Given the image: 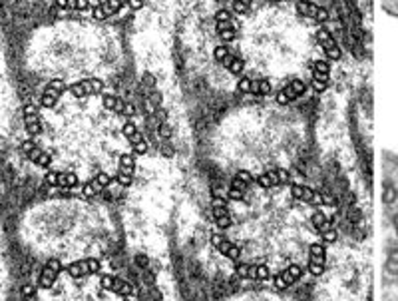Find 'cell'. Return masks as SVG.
<instances>
[{
  "instance_id": "cell-1",
  "label": "cell",
  "mask_w": 398,
  "mask_h": 301,
  "mask_svg": "<svg viewBox=\"0 0 398 301\" xmlns=\"http://www.w3.org/2000/svg\"><path fill=\"white\" fill-rule=\"evenodd\" d=\"M303 206L283 192V185L271 190L251 188L241 202H229L233 226L225 233L251 264H267L277 271L301 259L307 264L309 243L317 232Z\"/></svg>"
},
{
  "instance_id": "cell-2",
  "label": "cell",
  "mask_w": 398,
  "mask_h": 301,
  "mask_svg": "<svg viewBox=\"0 0 398 301\" xmlns=\"http://www.w3.org/2000/svg\"><path fill=\"white\" fill-rule=\"evenodd\" d=\"M44 134L40 146L54 156L56 170H72L84 180L98 172L116 174L118 160L128 140L122 134L124 116L106 110L96 96L60 100L52 110H44Z\"/></svg>"
},
{
  "instance_id": "cell-3",
  "label": "cell",
  "mask_w": 398,
  "mask_h": 301,
  "mask_svg": "<svg viewBox=\"0 0 398 301\" xmlns=\"http://www.w3.org/2000/svg\"><path fill=\"white\" fill-rule=\"evenodd\" d=\"M239 56L257 78L283 82L287 76L299 78L317 59V32H313L295 8L285 2L251 11L237 26Z\"/></svg>"
},
{
  "instance_id": "cell-4",
  "label": "cell",
  "mask_w": 398,
  "mask_h": 301,
  "mask_svg": "<svg viewBox=\"0 0 398 301\" xmlns=\"http://www.w3.org/2000/svg\"><path fill=\"white\" fill-rule=\"evenodd\" d=\"M20 223L24 247L44 262L50 257L64 262L100 257L114 242L112 221L104 206L80 197L40 202L24 214Z\"/></svg>"
},
{
  "instance_id": "cell-5",
  "label": "cell",
  "mask_w": 398,
  "mask_h": 301,
  "mask_svg": "<svg viewBox=\"0 0 398 301\" xmlns=\"http://www.w3.org/2000/svg\"><path fill=\"white\" fill-rule=\"evenodd\" d=\"M297 140L295 116L289 106L283 108H241L233 110L217 126L213 148L216 162L233 170H249L263 174L269 168H289L295 160Z\"/></svg>"
},
{
  "instance_id": "cell-6",
  "label": "cell",
  "mask_w": 398,
  "mask_h": 301,
  "mask_svg": "<svg viewBox=\"0 0 398 301\" xmlns=\"http://www.w3.org/2000/svg\"><path fill=\"white\" fill-rule=\"evenodd\" d=\"M118 48L114 30L66 20L38 30L28 47V68L68 84L82 78H104L118 66Z\"/></svg>"
},
{
  "instance_id": "cell-7",
  "label": "cell",
  "mask_w": 398,
  "mask_h": 301,
  "mask_svg": "<svg viewBox=\"0 0 398 301\" xmlns=\"http://www.w3.org/2000/svg\"><path fill=\"white\" fill-rule=\"evenodd\" d=\"M380 170V278L378 295L398 300V154L383 152Z\"/></svg>"
},
{
  "instance_id": "cell-8",
  "label": "cell",
  "mask_w": 398,
  "mask_h": 301,
  "mask_svg": "<svg viewBox=\"0 0 398 301\" xmlns=\"http://www.w3.org/2000/svg\"><path fill=\"white\" fill-rule=\"evenodd\" d=\"M100 271H102V262H100V257H96V255L80 257V259L68 262L66 267H64V274L72 279L90 278V276H96V274H100Z\"/></svg>"
},
{
  "instance_id": "cell-9",
  "label": "cell",
  "mask_w": 398,
  "mask_h": 301,
  "mask_svg": "<svg viewBox=\"0 0 398 301\" xmlns=\"http://www.w3.org/2000/svg\"><path fill=\"white\" fill-rule=\"evenodd\" d=\"M20 152L26 156V160H30L35 166L42 168V170L54 168V156L46 150L44 146H40V142L36 138H28L26 142H23Z\"/></svg>"
},
{
  "instance_id": "cell-10",
  "label": "cell",
  "mask_w": 398,
  "mask_h": 301,
  "mask_svg": "<svg viewBox=\"0 0 398 301\" xmlns=\"http://www.w3.org/2000/svg\"><path fill=\"white\" fill-rule=\"evenodd\" d=\"M68 94V82L62 78L46 82V86L40 92V108L42 110H52L60 104V100Z\"/></svg>"
},
{
  "instance_id": "cell-11",
  "label": "cell",
  "mask_w": 398,
  "mask_h": 301,
  "mask_svg": "<svg viewBox=\"0 0 398 301\" xmlns=\"http://www.w3.org/2000/svg\"><path fill=\"white\" fill-rule=\"evenodd\" d=\"M211 216H213V221L221 232H228L229 228L233 226V216H231L228 196H223L219 192L211 194Z\"/></svg>"
},
{
  "instance_id": "cell-12",
  "label": "cell",
  "mask_w": 398,
  "mask_h": 301,
  "mask_svg": "<svg viewBox=\"0 0 398 301\" xmlns=\"http://www.w3.org/2000/svg\"><path fill=\"white\" fill-rule=\"evenodd\" d=\"M289 194L295 197V199H299L301 204L311 206V208H321V206H330L332 204V199H329L327 196L318 194V192H315L309 185L297 184V182H289Z\"/></svg>"
},
{
  "instance_id": "cell-13",
  "label": "cell",
  "mask_w": 398,
  "mask_h": 301,
  "mask_svg": "<svg viewBox=\"0 0 398 301\" xmlns=\"http://www.w3.org/2000/svg\"><path fill=\"white\" fill-rule=\"evenodd\" d=\"M64 259H60V257H50V259H46L44 266L40 269V276H38V281H36V288L38 290H52L54 288V283L58 281L60 278V274L64 271Z\"/></svg>"
},
{
  "instance_id": "cell-14",
  "label": "cell",
  "mask_w": 398,
  "mask_h": 301,
  "mask_svg": "<svg viewBox=\"0 0 398 301\" xmlns=\"http://www.w3.org/2000/svg\"><path fill=\"white\" fill-rule=\"evenodd\" d=\"M307 90H309V84L303 80L301 76H299V78H293V80L289 82V84H285L283 88L277 92V96H275V104L287 108V106H291L293 102H297L299 98H303V96L307 94Z\"/></svg>"
},
{
  "instance_id": "cell-15",
  "label": "cell",
  "mask_w": 398,
  "mask_h": 301,
  "mask_svg": "<svg viewBox=\"0 0 398 301\" xmlns=\"http://www.w3.org/2000/svg\"><path fill=\"white\" fill-rule=\"evenodd\" d=\"M213 60L217 64H221L223 68L228 70L229 74L233 76H241L245 72V60L241 59L239 54H233L231 50L228 48V44H221V47H216L213 50Z\"/></svg>"
},
{
  "instance_id": "cell-16",
  "label": "cell",
  "mask_w": 398,
  "mask_h": 301,
  "mask_svg": "<svg viewBox=\"0 0 398 301\" xmlns=\"http://www.w3.org/2000/svg\"><path fill=\"white\" fill-rule=\"evenodd\" d=\"M104 88H106L104 78H82L68 84V94L74 98H92V96H100Z\"/></svg>"
},
{
  "instance_id": "cell-17",
  "label": "cell",
  "mask_w": 398,
  "mask_h": 301,
  "mask_svg": "<svg viewBox=\"0 0 398 301\" xmlns=\"http://www.w3.org/2000/svg\"><path fill=\"white\" fill-rule=\"evenodd\" d=\"M307 271L311 276H323L325 274V266H327V247L325 243L311 242L307 250Z\"/></svg>"
},
{
  "instance_id": "cell-18",
  "label": "cell",
  "mask_w": 398,
  "mask_h": 301,
  "mask_svg": "<svg viewBox=\"0 0 398 301\" xmlns=\"http://www.w3.org/2000/svg\"><path fill=\"white\" fill-rule=\"evenodd\" d=\"M209 238H211V245L216 247L219 254L225 255L228 259H231V262H239V259H243V252H241V247H239L237 243L233 242V240H231L225 232H211Z\"/></svg>"
},
{
  "instance_id": "cell-19",
  "label": "cell",
  "mask_w": 398,
  "mask_h": 301,
  "mask_svg": "<svg viewBox=\"0 0 398 301\" xmlns=\"http://www.w3.org/2000/svg\"><path fill=\"white\" fill-rule=\"evenodd\" d=\"M293 2H295L297 14H301L303 18L313 20V23H317V24L329 23L330 14L325 6H321V4L313 2V0H293Z\"/></svg>"
},
{
  "instance_id": "cell-20",
  "label": "cell",
  "mask_w": 398,
  "mask_h": 301,
  "mask_svg": "<svg viewBox=\"0 0 398 301\" xmlns=\"http://www.w3.org/2000/svg\"><path fill=\"white\" fill-rule=\"evenodd\" d=\"M134 174H136V154L134 152H124L118 160V168H116V182L122 188H130L134 182Z\"/></svg>"
},
{
  "instance_id": "cell-21",
  "label": "cell",
  "mask_w": 398,
  "mask_h": 301,
  "mask_svg": "<svg viewBox=\"0 0 398 301\" xmlns=\"http://www.w3.org/2000/svg\"><path fill=\"white\" fill-rule=\"evenodd\" d=\"M305 269L301 264H289L285 269H279L273 274V288L275 290H287L291 285H295L299 279L303 278Z\"/></svg>"
},
{
  "instance_id": "cell-22",
  "label": "cell",
  "mask_w": 398,
  "mask_h": 301,
  "mask_svg": "<svg viewBox=\"0 0 398 301\" xmlns=\"http://www.w3.org/2000/svg\"><path fill=\"white\" fill-rule=\"evenodd\" d=\"M122 134L125 136L130 148H132V152H134L136 156H144V154L148 152V142L144 138V134L137 130L136 124L132 122V118H125L124 120V124H122Z\"/></svg>"
},
{
  "instance_id": "cell-23",
  "label": "cell",
  "mask_w": 398,
  "mask_h": 301,
  "mask_svg": "<svg viewBox=\"0 0 398 301\" xmlns=\"http://www.w3.org/2000/svg\"><path fill=\"white\" fill-rule=\"evenodd\" d=\"M23 122L30 138H40L44 134V118L35 104H26L23 108Z\"/></svg>"
},
{
  "instance_id": "cell-24",
  "label": "cell",
  "mask_w": 398,
  "mask_h": 301,
  "mask_svg": "<svg viewBox=\"0 0 398 301\" xmlns=\"http://www.w3.org/2000/svg\"><path fill=\"white\" fill-rule=\"evenodd\" d=\"M311 226H313V230L317 232V235L323 240V242L335 243V240H337V232H335V228L330 226V220L325 216L323 209L311 211Z\"/></svg>"
},
{
  "instance_id": "cell-25",
  "label": "cell",
  "mask_w": 398,
  "mask_h": 301,
  "mask_svg": "<svg viewBox=\"0 0 398 301\" xmlns=\"http://www.w3.org/2000/svg\"><path fill=\"white\" fill-rule=\"evenodd\" d=\"M315 32H317L318 47L323 48V52H325L327 60H332V62H335V60L341 59V48H339V44H337L335 36L329 32V28L321 24V26H318Z\"/></svg>"
},
{
  "instance_id": "cell-26",
  "label": "cell",
  "mask_w": 398,
  "mask_h": 301,
  "mask_svg": "<svg viewBox=\"0 0 398 301\" xmlns=\"http://www.w3.org/2000/svg\"><path fill=\"white\" fill-rule=\"evenodd\" d=\"M100 100H102V104L106 110H110V112H116V114H120V116L124 118H134L136 116V108L132 104H128L125 100H122L120 96H116V94H110V92H102L100 94Z\"/></svg>"
},
{
  "instance_id": "cell-27",
  "label": "cell",
  "mask_w": 398,
  "mask_h": 301,
  "mask_svg": "<svg viewBox=\"0 0 398 301\" xmlns=\"http://www.w3.org/2000/svg\"><path fill=\"white\" fill-rule=\"evenodd\" d=\"M216 32L221 38L223 44L237 42V24L233 20H216Z\"/></svg>"
},
{
  "instance_id": "cell-28",
  "label": "cell",
  "mask_w": 398,
  "mask_h": 301,
  "mask_svg": "<svg viewBox=\"0 0 398 301\" xmlns=\"http://www.w3.org/2000/svg\"><path fill=\"white\" fill-rule=\"evenodd\" d=\"M82 182H80V176L72 170H58L56 174V188H62V190H76L80 188Z\"/></svg>"
},
{
  "instance_id": "cell-29",
  "label": "cell",
  "mask_w": 398,
  "mask_h": 301,
  "mask_svg": "<svg viewBox=\"0 0 398 301\" xmlns=\"http://www.w3.org/2000/svg\"><path fill=\"white\" fill-rule=\"evenodd\" d=\"M251 11H253V0H231V12L237 18L247 16Z\"/></svg>"
},
{
  "instance_id": "cell-30",
  "label": "cell",
  "mask_w": 398,
  "mask_h": 301,
  "mask_svg": "<svg viewBox=\"0 0 398 301\" xmlns=\"http://www.w3.org/2000/svg\"><path fill=\"white\" fill-rule=\"evenodd\" d=\"M311 88L317 94H323L329 88V74H311Z\"/></svg>"
},
{
  "instance_id": "cell-31",
  "label": "cell",
  "mask_w": 398,
  "mask_h": 301,
  "mask_svg": "<svg viewBox=\"0 0 398 301\" xmlns=\"http://www.w3.org/2000/svg\"><path fill=\"white\" fill-rule=\"evenodd\" d=\"M112 293H116V295H120V297H128L130 293H132V285L125 281V279L122 278H116L112 279Z\"/></svg>"
},
{
  "instance_id": "cell-32",
  "label": "cell",
  "mask_w": 398,
  "mask_h": 301,
  "mask_svg": "<svg viewBox=\"0 0 398 301\" xmlns=\"http://www.w3.org/2000/svg\"><path fill=\"white\" fill-rule=\"evenodd\" d=\"M92 0H68V12H92Z\"/></svg>"
},
{
  "instance_id": "cell-33",
  "label": "cell",
  "mask_w": 398,
  "mask_h": 301,
  "mask_svg": "<svg viewBox=\"0 0 398 301\" xmlns=\"http://www.w3.org/2000/svg\"><path fill=\"white\" fill-rule=\"evenodd\" d=\"M251 86H253V78H251V76H241L237 82V92L249 94L251 96Z\"/></svg>"
},
{
  "instance_id": "cell-34",
  "label": "cell",
  "mask_w": 398,
  "mask_h": 301,
  "mask_svg": "<svg viewBox=\"0 0 398 301\" xmlns=\"http://www.w3.org/2000/svg\"><path fill=\"white\" fill-rule=\"evenodd\" d=\"M380 2H383V8H385L390 16L398 18V0H380Z\"/></svg>"
},
{
  "instance_id": "cell-35",
  "label": "cell",
  "mask_w": 398,
  "mask_h": 301,
  "mask_svg": "<svg viewBox=\"0 0 398 301\" xmlns=\"http://www.w3.org/2000/svg\"><path fill=\"white\" fill-rule=\"evenodd\" d=\"M112 279H114L112 274H102V276H100V288L106 291L112 290Z\"/></svg>"
},
{
  "instance_id": "cell-36",
  "label": "cell",
  "mask_w": 398,
  "mask_h": 301,
  "mask_svg": "<svg viewBox=\"0 0 398 301\" xmlns=\"http://www.w3.org/2000/svg\"><path fill=\"white\" fill-rule=\"evenodd\" d=\"M233 18H235V14L228 8H219L216 12V20H233Z\"/></svg>"
},
{
  "instance_id": "cell-37",
  "label": "cell",
  "mask_w": 398,
  "mask_h": 301,
  "mask_svg": "<svg viewBox=\"0 0 398 301\" xmlns=\"http://www.w3.org/2000/svg\"><path fill=\"white\" fill-rule=\"evenodd\" d=\"M144 4H146V0H128V8L132 12H137L144 8Z\"/></svg>"
},
{
  "instance_id": "cell-38",
  "label": "cell",
  "mask_w": 398,
  "mask_h": 301,
  "mask_svg": "<svg viewBox=\"0 0 398 301\" xmlns=\"http://www.w3.org/2000/svg\"><path fill=\"white\" fill-rule=\"evenodd\" d=\"M23 297L24 300H32V297H35V288H32V285H24Z\"/></svg>"
},
{
  "instance_id": "cell-39",
  "label": "cell",
  "mask_w": 398,
  "mask_h": 301,
  "mask_svg": "<svg viewBox=\"0 0 398 301\" xmlns=\"http://www.w3.org/2000/svg\"><path fill=\"white\" fill-rule=\"evenodd\" d=\"M261 2H269V4H277V2H287V0H261Z\"/></svg>"
},
{
  "instance_id": "cell-40",
  "label": "cell",
  "mask_w": 398,
  "mask_h": 301,
  "mask_svg": "<svg viewBox=\"0 0 398 301\" xmlns=\"http://www.w3.org/2000/svg\"><path fill=\"white\" fill-rule=\"evenodd\" d=\"M92 2H94V0H92ZM100 2H104V0H100Z\"/></svg>"
}]
</instances>
